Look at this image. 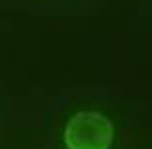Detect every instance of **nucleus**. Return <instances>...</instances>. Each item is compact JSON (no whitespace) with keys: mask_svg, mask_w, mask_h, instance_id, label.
Masks as SVG:
<instances>
[{"mask_svg":"<svg viewBox=\"0 0 152 149\" xmlns=\"http://www.w3.org/2000/svg\"><path fill=\"white\" fill-rule=\"evenodd\" d=\"M113 135V126L106 116L80 111L68 121L64 142L68 149H108Z\"/></svg>","mask_w":152,"mask_h":149,"instance_id":"1","label":"nucleus"}]
</instances>
